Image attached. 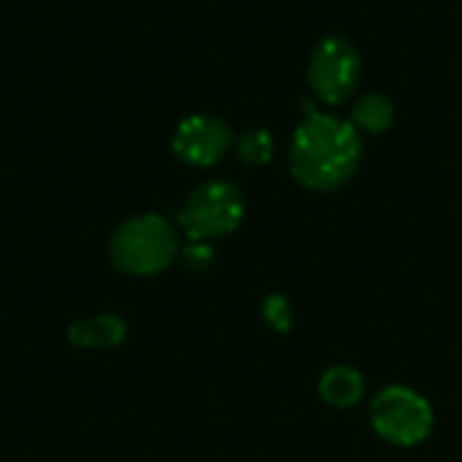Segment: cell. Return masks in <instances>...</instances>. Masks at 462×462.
Wrapping results in <instances>:
<instances>
[{
    "mask_svg": "<svg viewBox=\"0 0 462 462\" xmlns=\"http://www.w3.org/2000/svg\"><path fill=\"white\" fill-rule=\"evenodd\" d=\"M233 146V133L230 127L208 114H195L187 116L173 135V152L179 160L198 165V168H208L214 162H219L227 149Z\"/></svg>",
    "mask_w": 462,
    "mask_h": 462,
    "instance_id": "obj_6",
    "label": "cell"
},
{
    "mask_svg": "<svg viewBox=\"0 0 462 462\" xmlns=\"http://www.w3.org/2000/svg\"><path fill=\"white\" fill-rule=\"evenodd\" d=\"M125 336H127V325L114 314L79 319L68 328V338L79 349H111V346H119Z\"/></svg>",
    "mask_w": 462,
    "mask_h": 462,
    "instance_id": "obj_7",
    "label": "cell"
},
{
    "mask_svg": "<svg viewBox=\"0 0 462 462\" xmlns=\"http://www.w3.org/2000/svg\"><path fill=\"white\" fill-rule=\"evenodd\" d=\"M374 430L395 447H417L433 430L430 403L409 387H387L371 406Z\"/></svg>",
    "mask_w": 462,
    "mask_h": 462,
    "instance_id": "obj_4",
    "label": "cell"
},
{
    "mask_svg": "<svg viewBox=\"0 0 462 462\" xmlns=\"http://www.w3.org/2000/svg\"><path fill=\"white\" fill-rule=\"evenodd\" d=\"M360 157L363 141L357 127L333 114L309 111L290 143L292 176L314 192L344 187L355 176Z\"/></svg>",
    "mask_w": 462,
    "mask_h": 462,
    "instance_id": "obj_1",
    "label": "cell"
},
{
    "mask_svg": "<svg viewBox=\"0 0 462 462\" xmlns=\"http://www.w3.org/2000/svg\"><path fill=\"white\" fill-rule=\"evenodd\" d=\"M263 314H265L268 325L279 333H287L292 328V306L282 295H271L263 306Z\"/></svg>",
    "mask_w": 462,
    "mask_h": 462,
    "instance_id": "obj_11",
    "label": "cell"
},
{
    "mask_svg": "<svg viewBox=\"0 0 462 462\" xmlns=\"http://www.w3.org/2000/svg\"><path fill=\"white\" fill-rule=\"evenodd\" d=\"M246 203L236 184L206 181L179 208L176 222L184 227L189 241H211L233 233L244 219Z\"/></svg>",
    "mask_w": 462,
    "mask_h": 462,
    "instance_id": "obj_3",
    "label": "cell"
},
{
    "mask_svg": "<svg viewBox=\"0 0 462 462\" xmlns=\"http://www.w3.org/2000/svg\"><path fill=\"white\" fill-rule=\"evenodd\" d=\"M179 254V238L165 217L143 214L127 219L111 238V263L130 276H154Z\"/></svg>",
    "mask_w": 462,
    "mask_h": 462,
    "instance_id": "obj_2",
    "label": "cell"
},
{
    "mask_svg": "<svg viewBox=\"0 0 462 462\" xmlns=\"http://www.w3.org/2000/svg\"><path fill=\"white\" fill-rule=\"evenodd\" d=\"M319 393L330 406L349 409V406L360 403V398L365 395V382H363L360 371H355L349 365H333L322 374Z\"/></svg>",
    "mask_w": 462,
    "mask_h": 462,
    "instance_id": "obj_8",
    "label": "cell"
},
{
    "mask_svg": "<svg viewBox=\"0 0 462 462\" xmlns=\"http://www.w3.org/2000/svg\"><path fill=\"white\" fill-rule=\"evenodd\" d=\"M395 119V108H393V100L384 97V95H363L355 106H352V125L357 130H365V133H384Z\"/></svg>",
    "mask_w": 462,
    "mask_h": 462,
    "instance_id": "obj_9",
    "label": "cell"
},
{
    "mask_svg": "<svg viewBox=\"0 0 462 462\" xmlns=\"http://www.w3.org/2000/svg\"><path fill=\"white\" fill-rule=\"evenodd\" d=\"M309 81H311L314 95L328 106H338L349 100L360 81L357 49L341 35H330L319 41L317 49L311 51Z\"/></svg>",
    "mask_w": 462,
    "mask_h": 462,
    "instance_id": "obj_5",
    "label": "cell"
},
{
    "mask_svg": "<svg viewBox=\"0 0 462 462\" xmlns=\"http://www.w3.org/2000/svg\"><path fill=\"white\" fill-rule=\"evenodd\" d=\"M181 263L187 271H208L211 263H214V249L206 244V241H189L184 249H181Z\"/></svg>",
    "mask_w": 462,
    "mask_h": 462,
    "instance_id": "obj_12",
    "label": "cell"
},
{
    "mask_svg": "<svg viewBox=\"0 0 462 462\" xmlns=\"http://www.w3.org/2000/svg\"><path fill=\"white\" fill-rule=\"evenodd\" d=\"M238 157L249 165H265L273 157V138L268 130H249L238 138Z\"/></svg>",
    "mask_w": 462,
    "mask_h": 462,
    "instance_id": "obj_10",
    "label": "cell"
}]
</instances>
